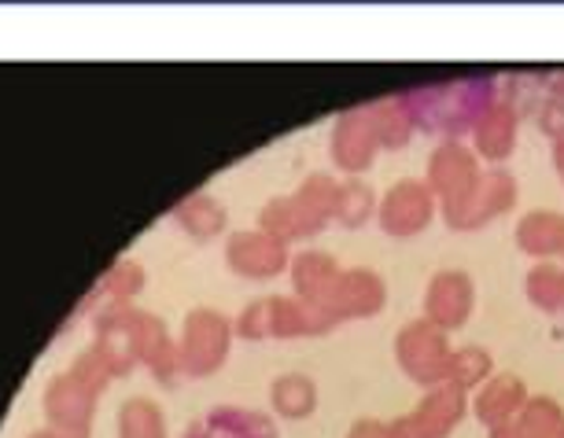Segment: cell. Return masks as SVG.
<instances>
[{
	"instance_id": "1",
	"label": "cell",
	"mask_w": 564,
	"mask_h": 438,
	"mask_svg": "<svg viewBox=\"0 0 564 438\" xmlns=\"http://www.w3.org/2000/svg\"><path fill=\"white\" fill-rule=\"evenodd\" d=\"M417 133H440L443 141H462L476 130L491 107L502 100V81L495 74H468V78L413 85L399 92Z\"/></svg>"
},
{
	"instance_id": "2",
	"label": "cell",
	"mask_w": 564,
	"mask_h": 438,
	"mask_svg": "<svg viewBox=\"0 0 564 438\" xmlns=\"http://www.w3.org/2000/svg\"><path fill=\"white\" fill-rule=\"evenodd\" d=\"M451 332L435 328L432 320L413 317L399 328L395 336V361L399 369L406 372V380H413L417 387H440V383L451 380Z\"/></svg>"
},
{
	"instance_id": "3",
	"label": "cell",
	"mask_w": 564,
	"mask_h": 438,
	"mask_svg": "<svg viewBox=\"0 0 564 438\" xmlns=\"http://www.w3.org/2000/svg\"><path fill=\"white\" fill-rule=\"evenodd\" d=\"M517 199H520V185H517L513 169L484 166L476 188L468 191L465 199L451 202V207H440V213L451 229L476 232V229L491 226V221H498V218H506V213L517 207Z\"/></svg>"
},
{
	"instance_id": "4",
	"label": "cell",
	"mask_w": 564,
	"mask_h": 438,
	"mask_svg": "<svg viewBox=\"0 0 564 438\" xmlns=\"http://www.w3.org/2000/svg\"><path fill=\"white\" fill-rule=\"evenodd\" d=\"M468 391L457 387V383H440V387H429L424 398L413 405L410 413L395 416L388 424L391 438H451L457 431V424L465 420L468 413Z\"/></svg>"
},
{
	"instance_id": "5",
	"label": "cell",
	"mask_w": 564,
	"mask_h": 438,
	"mask_svg": "<svg viewBox=\"0 0 564 438\" xmlns=\"http://www.w3.org/2000/svg\"><path fill=\"white\" fill-rule=\"evenodd\" d=\"M435 213H440V199L432 196V188L417 177H402L380 196L377 226L380 232H388V237L410 240L432 226Z\"/></svg>"
},
{
	"instance_id": "6",
	"label": "cell",
	"mask_w": 564,
	"mask_h": 438,
	"mask_svg": "<svg viewBox=\"0 0 564 438\" xmlns=\"http://www.w3.org/2000/svg\"><path fill=\"white\" fill-rule=\"evenodd\" d=\"M229 339L232 328L226 317L215 314V309H193L177 347V369H185L188 376H210V372H218L229 354Z\"/></svg>"
},
{
	"instance_id": "7",
	"label": "cell",
	"mask_w": 564,
	"mask_h": 438,
	"mask_svg": "<svg viewBox=\"0 0 564 438\" xmlns=\"http://www.w3.org/2000/svg\"><path fill=\"white\" fill-rule=\"evenodd\" d=\"M484 174L480 155L473 152V144L465 141H440L429 155V169H424V185L432 188V196L440 199V207L465 199L476 188V180Z\"/></svg>"
},
{
	"instance_id": "8",
	"label": "cell",
	"mask_w": 564,
	"mask_h": 438,
	"mask_svg": "<svg viewBox=\"0 0 564 438\" xmlns=\"http://www.w3.org/2000/svg\"><path fill=\"white\" fill-rule=\"evenodd\" d=\"M317 306H325L336 325H344V320H369L388 306V284L369 265H355V270L339 273L336 287Z\"/></svg>"
},
{
	"instance_id": "9",
	"label": "cell",
	"mask_w": 564,
	"mask_h": 438,
	"mask_svg": "<svg viewBox=\"0 0 564 438\" xmlns=\"http://www.w3.org/2000/svg\"><path fill=\"white\" fill-rule=\"evenodd\" d=\"M476 309V284L465 270H440L424 287V320L443 332H457L468 325Z\"/></svg>"
},
{
	"instance_id": "10",
	"label": "cell",
	"mask_w": 564,
	"mask_h": 438,
	"mask_svg": "<svg viewBox=\"0 0 564 438\" xmlns=\"http://www.w3.org/2000/svg\"><path fill=\"white\" fill-rule=\"evenodd\" d=\"M328 155H333V166L344 169L347 177H361L372 163H377L380 141L366 119V107H347V111L333 122Z\"/></svg>"
},
{
	"instance_id": "11",
	"label": "cell",
	"mask_w": 564,
	"mask_h": 438,
	"mask_svg": "<svg viewBox=\"0 0 564 438\" xmlns=\"http://www.w3.org/2000/svg\"><path fill=\"white\" fill-rule=\"evenodd\" d=\"M226 262L237 276H248V281H270V276L289 273L292 251L284 240H276L262 229H251V232L229 237Z\"/></svg>"
},
{
	"instance_id": "12",
	"label": "cell",
	"mask_w": 564,
	"mask_h": 438,
	"mask_svg": "<svg viewBox=\"0 0 564 438\" xmlns=\"http://www.w3.org/2000/svg\"><path fill=\"white\" fill-rule=\"evenodd\" d=\"M528 398H531V391H528V383L517 376V372H495L484 387H476V398H473L468 409H473L476 420L491 431V427H498V424L517 420L520 409L528 405Z\"/></svg>"
},
{
	"instance_id": "13",
	"label": "cell",
	"mask_w": 564,
	"mask_h": 438,
	"mask_svg": "<svg viewBox=\"0 0 564 438\" xmlns=\"http://www.w3.org/2000/svg\"><path fill=\"white\" fill-rule=\"evenodd\" d=\"M473 136V152L480 155V163L487 166H506V158L517 152V136H520V114L506 100H498L491 111L476 122Z\"/></svg>"
},
{
	"instance_id": "14",
	"label": "cell",
	"mask_w": 564,
	"mask_h": 438,
	"mask_svg": "<svg viewBox=\"0 0 564 438\" xmlns=\"http://www.w3.org/2000/svg\"><path fill=\"white\" fill-rule=\"evenodd\" d=\"M259 229L270 232V237L284 240V243H295V240H311L317 232L325 229V221L306 207V202L295 196H276L262 207L259 213Z\"/></svg>"
},
{
	"instance_id": "15",
	"label": "cell",
	"mask_w": 564,
	"mask_h": 438,
	"mask_svg": "<svg viewBox=\"0 0 564 438\" xmlns=\"http://www.w3.org/2000/svg\"><path fill=\"white\" fill-rule=\"evenodd\" d=\"M339 273H344V265H339L333 254L325 251H300L289 265V281H292V295L295 298H306V303H325L328 292L336 287Z\"/></svg>"
},
{
	"instance_id": "16",
	"label": "cell",
	"mask_w": 564,
	"mask_h": 438,
	"mask_svg": "<svg viewBox=\"0 0 564 438\" xmlns=\"http://www.w3.org/2000/svg\"><path fill=\"white\" fill-rule=\"evenodd\" d=\"M188 438H276V427L265 413L254 409H215L210 416H204Z\"/></svg>"
},
{
	"instance_id": "17",
	"label": "cell",
	"mask_w": 564,
	"mask_h": 438,
	"mask_svg": "<svg viewBox=\"0 0 564 438\" xmlns=\"http://www.w3.org/2000/svg\"><path fill=\"white\" fill-rule=\"evenodd\" d=\"M561 232H564V213L557 210H528L517 221V248L535 262L557 259L561 251Z\"/></svg>"
},
{
	"instance_id": "18",
	"label": "cell",
	"mask_w": 564,
	"mask_h": 438,
	"mask_svg": "<svg viewBox=\"0 0 564 438\" xmlns=\"http://www.w3.org/2000/svg\"><path fill=\"white\" fill-rule=\"evenodd\" d=\"M366 107V119L372 125V133H377V141H380V152H399V147H406L413 141V119H410V111L402 107L399 100V92L395 96H380V100H369V103H361Z\"/></svg>"
},
{
	"instance_id": "19",
	"label": "cell",
	"mask_w": 564,
	"mask_h": 438,
	"mask_svg": "<svg viewBox=\"0 0 564 438\" xmlns=\"http://www.w3.org/2000/svg\"><path fill=\"white\" fill-rule=\"evenodd\" d=\"M270 405L281 420H306L317 409V383L306 372H284L270 383Z\"/></svg>"
},
{
	"instance_id": "20",
	"label": "cell",
	"mask_w": 564,
	"mask_h": 438,
	"mask_svg": "<svg viewBox=\"0 0 564 438\" xmlns=\"http://www.w3.org/2000/svg\"><path fill=\"white\" fill-rule=\"evenodd\" d=\"M380 196L372 191V185H366L361 177H347L339 180V199H336V226L344 229H361L377 218Z\"/></svg>"
},
{
	"instance_id": "21",
	"label": "cell",
	"mask_w": 564,
	"mask_h": 438,
	"mask_svg": "<svg viewBox=\"0 0 564 438\" xmlns=\"http://www.w3.org/2000/svg\"><path fill=\"white\" fill-rule=\"evenodd\" d=\"M564 270L557 262H535L524 276V295L539 314H561Z\"/></svg>"
},
{
	"instance_id": "22",
	"label": "cell",
	"mask_w": 564,
	"mask_h": 438,
	"mask_svg": "<svg viewBox=\"0 0 564 438\" xmlns=\"http://www.w3.org/2000/svg\"><path fill=\"white\" fill-rule=\"evenodd\" d=\"M517 424H520V431H524V438H561L564 409L550 394H531L528 405L517 416Z\"/></svg>"
},
{
	"instance_id": "23",
	"label": "cell",
	"mask_w": 564,
	"mask_h": 438,
	"mask_svg": "<svg viewBox=\"0 0 564 438\" xmlns=\"http://www.w3.org/2000/svg\"><path fill=\"white\" fill-rule=\"evenodd\" d=\"M495 376V358L487 347H454V358H451V383H457V387L465 391H476L484 387L487 380Z\"/></svg>"
},
{
	"instance_id": "24",
	"label": "cell",
	"mask_w": 564,
	"mask_h": 438,
	"mask_svg": "<svg viewBox=\"0 0 564 438\" xmlns=\"http://www.w3.org/2000/svg\"><path fill=\"white\" fill-rule=\"evenodd\" d=\"M177 221L193 232V237H215V232L226 229V210H221L218 199L193 196L188 202H181L177 207Z\"/></svg>"
},
{
	"instance_id": "25",
	"label": "cell",
	"mask_w": 564,
	"mask_h": 438,
	"mask_svg": "<svg viewBox=\"0 0 564 438\" xmlns=\"http://www.w3.org/2000/svg\"><path fill=\"white\" fill-rule=\"evenodd\" d=\"M295 196H300L306 207H311L317 218L325 221H336V199H339V180L333 174H325V169H317L303 180L300 188H295Z\"/></svg>"
},
{
	"instance_id": "26",
	"label": "cell",
	"mask_w": 564,
	"mask_h": 438,
	"mask_svg": "<svg viewBox=\"0 0 564 438\" xmlns=\"http://www.w3.org/2000/svg\"><path fill=\"white\" fill-rule=\"evenodd\" d=\"M122 438H166L163 416H159L155 405L148 402H133L122 416Z\"/></svg>"
},
{
	"instance_id": "27",
	"label": "cell",
	"mask_w": 564,
	"mask_h": 438,
	"mask_svg": "<svg viewBox=\"0 0 564 438\" xmlns=\"http://www.w3.org/2000/svg\"><path fill=\"white\" fill-rule=\"evenodd\" d=\"M240 339H270V298H254L237 320Z\"/></svg>"
},
{
	"instance_id": "28",
	"label": "cell",
	"mask_w": 564,
	"mask_h": 438,
	"mask_svg": "<svg viewBox=\"0 0 564 438\" xmlns=\"http://www.w3.org/2000/svg\"><path fill=\"white\" fill-rule=\"evenodd\" d=\"M535 122L550 141H564V100L546 92V100H542L539 111H535Z\"/></svg>"
},
{
	"instance_id": "29",
	"label": "cell",
	"mask_w": 564,
	"mask_h": 438,
	"mask_svg": "<svg viewBox=\"0 0 564 438\" xmlns=\"http://www.w3.org/2000/svg\"><path fill=\"white\" fill-rule=\"evenodd\" d=\"M347 438H391V435H388V424H384V420H372V416H361V420L350 424Z\"/></svg>"
},
{
	"instance_id": "30",
	"label": "cell",
	"mask_w": 564,
	"mask_h": 438,
	"mask_svg": "<svg viewBox=\"0 0 564 438\" xmlns=\"http://www.w3.org/2000/svg\"><path fill=\"white\" fill-rule=\"evenodd\" d=\"M487 438H524V431H520V424L517 420H509V424H498L487 431Z\"/></svg>"
},
{
	"instance_id": "31",
	"label": "cell",
	"mask_w": 564,
	"mask_h": 438,
	"mask_svg": "<svg viewBox=\"0 0 564 438\" xmlns=\"http://www.w3.org/2000/svg\"><path fill=\"white\" fill-rule=\"evenodd\" d=\"M546 92H550V96H557V100H564V70L546 74Z\"/></svg>"
},
{
	"instance_id": "32",
	"label": "cell",
	"mask_w": 564,
	"mask_h": 438,
	"mask_svg": "<svg viewBox=\"0 0 564 438\" xmlns=\"http://www.w3.org/2000/svg\"><path fill=\"white\" fill-rule=\"evenodd\" d=\"M553 169L564 180V141H553Z\"/></svg>"
},
{
	"instance_id": "33",
	"label": "cell",
	"mask_w": 564,
	"mask_h": 438,
	"mask_svg": "<svg viewBox=\"0 0 564 438\" xmlns=\"http://www.w3.org/2000/svg\"><path fill=\"white\" fill-rule=\"evenodd\" d=\"M557 254H561V259H564V232H561V251H557Z\"/></svg>"
},
{
	"instance_id": "34",
	"label": "cell",
	"mask_w": 564,
	"mask_h": 438,
	"mask_svg": "<svg viewBox=\"0 0 564 438\" xmlns=\"http://www.w3.org/2000/svg\"><path fill=\"white\" fill-rule=\"evenodd\" d=\"M561 309H564V287H561Z\"/></svg>"
},
{
	"instance_id": "35",
	"label": "cell",
	"mask_w": 564,
	"mask_h": 438,
	"mask_svg": "<svg viewBox=\"0 0 564 438\" xmlns=\"http://www.w3.org/2000/svg\"><path fill=\"white\" fill-rule=\"evenodd\" d=\"M561 438H564V431H561Z\"/></svg>"
}]
</instances>
